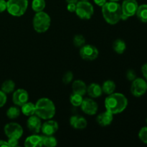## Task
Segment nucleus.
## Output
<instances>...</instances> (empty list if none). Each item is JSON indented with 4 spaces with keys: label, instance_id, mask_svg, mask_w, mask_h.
Returning a JSON list of instances; mask_svg holds the SVG:
<instances>
[{
    "label": "nucleus",
    "instance_id": "nucleus-1",
    "mask_svg": "<svg viewBox=\"0 0 147 147\" xmlns=\"http://www.w3.org/2000/svg\"><path fill=\"white\" fill-rule=\"evenodd\" d=\"M106 111L113 115L122 113L128 106V99L123 94L113 93L108 95L104 101Z\"/></svg>",
    "mask_w": 147,
    "mask_h": 147
},
{
    "label": "nucleus",
    "instance_id": "nucleus-2",
    "mask_svg": "<svg viewBox=\"0 0 147 147\" xmlns=\"http://www.w3.org/2000/svg\"><path fill=\"white\" fill-rule=\"evenodd\" d=\"M102 14L105 21L109 24L119 22L122 14L121 6L116 1H107L102 6Z\"/></svg>",
    "mask_w": 147,
    "mask_h": 147
},
{
    "label": "nucleus",
    "instance_id": "nucleus-3",
    "mask_svg": "<svg viewBox=\"0 0 147 147\" xmlns=\"http://www.w3.org/2000/svg\"><path fill=\"white\" fill-rule=\"evenodd\" d=\"M56 113L55 106L52 100L41 98L35 103V115L43 120L52 119Z\"/></svg>",
    "mask_w": 147,
    "mask_h": 147
},
{
    "label": "nucleus",
    "instance_id": "nucleus-4",
    "mask_svg": "<svg viewBox=\"0 0 147 147\" xmlns=\"http://www.w3.org/2000/svg\"><path fill=\"white\" fill-rule=\"evenodd\" d=\"M32 24L34 30L37 32H46L51 24V18L47 13L43 11L36 12L33 18Z\"/></svg>",
    "mask_w": 147,
    "mask_h": 147
},
{
    "label": "nucleus",
    "instance_id": "nucleus-5",
    "mask_svg": "<svg viewBox=\"0 0 147 147\" xmlns=\"http://www.w3.org/2000/svg\"><path fill=\"white\" fill-rule=\"evenodd\" d=\"M7 10L13 17H20L24 15L28 7V0H8Z\"/></svg>",
    "mask_w": 147,
    "mask_h": 147
},
{
    "label": "nucleus",
    "instance_id": "nucleus-6",
    "mask_svg": "<svg viewBox=\"0 0 147 147\" xmlns=\"http://www.w3.org/2000/svg\"><path fill=\"white\" fill-rule=\"evenodd\" d=\"M75 12L81 20H90L94 14V8L88 1H78Z\"/></svg>",
    "mask_w": 147,
    "mask_h": 147
},
{
    "label": "nucleus",
    "instance_id": "nucleus-7",
    "mask_svg": "<svg viewBox=\"0 0 147 147\" xmlns=\"http://www.w3.org/2000/svg\"><path fill=\"white\" fill-rule=\"evenodd\" d=\"M4 134L8 139H20L22 136L24 131L19 123L11 122L6 124L4 128Z\"/></svg>",
    "mask_w": 147,
    "mask_h": 147
},
{
    "label": "nucleus",
    "instance_id": "nucleus-8",
    "mask_svg": "<svg viewBox=\"0 0 147 147\" xmlns=\"http://www.w3.org/2000/svg\"><path fill=\"white\" fill-rule=\"evenodd\" d=\"M80 55L81 58L87 61H93L96 60L99 55L98 48L92 45H86L82 46L80 49Z\"/></svg>",
    "mask_w": 147,
    "mask_h": 147
},
{
    "label": "nucleus",
    "instance_id": "nucleus-9",
    "mask_svg": "<svg viewBox=\"0 0 147 147\" xmlns=\"http://www.w3.org/2000/svg\"><path fill=\"white\" fill-rule=\"evenodd\" d=\"M146 92V82L142 78H136L132 81L131 93L134 97H142Z\"/></svg>",
    "mask_w": 147,
    "mask_h": 147
},
{
    "label": "nucleus",
    "instance_id": "nucleus-10",
    "mask_svg": "<svg viewBox=\"0 0 147 147\" xmlns=\"http://www.w3.org/2000/svg\"><path fill=\"white\" fill-rule=\"evenodd\" d=\"M121 6L122 14H125L128 17L134 16L139 7V4L136 0H124Z\"/></svg>",
    "mask_w": 147,
    "mask_h": 147
},
{
    "label": "nucleus",
    "instance_id": "nucleus-11",
    "mask_svg": "<svg viewBox=\"0 0 147 147\" xmlns=\"http://www.w3.org/2000/svg\"><path fill=\"white\" fill-rule=\"evenodd\" d=\"M80 107H81V110L86 114L89 115V116H93L96 114L98 109L97 103L92 98H83Z\"/></svg>",
    "mask_w": 147,
    "mask_h": 147
},
{
    "label": "nucleus",
    "instance_id": "nucleus-12",
    "mask_svg": "<svg viewBox=\"0 0 147 147\" xmlns=\"http://www.w3.org/2000/svg\"><path fill=\"white\" fill-rule=\"evenodd\" d=\"M29 100V93L24 89L19 88L14 92L12 96V101L16 106H22Z\"/></svg>",
    "mask_w": 147,
    "mask_h": 147
},
{
    "label": "nucleus",
    "instance_id": "nucleus-13",
    "mask_svg": "<svg viewBox=\"0 0 147 147\" xmlns=\"http://www.w3.org/2000/svg\"><path fill=\"white\" fill-rule=\"evenodd\" d=\"M59 129L58 123L52 119L46 120L44 123L42 124L41 131L43 135L46 136H53Z\"/></svg>",
    "mask_w": 147,
    "mask_h": 147
},
{
    "label": "nucleus",
    "instance_id": "nucleus-14",
    "mask_svg": "<svg viewBox=\"0 0 147 147\" xmlns=\"http://www.w3.org/2000/svg\"><path fill=\"white\" fill-rule=\"evenodd\" d=\"M41 119L37 115L30 116L27 121V126L29 130L34 134H38L41 131L42 127Z\"/></svg>",
    "mask_w": 147,
    "mask_h": 147
},
{
    "label": "nucleus",
    "instance_id": "nucleus-15",
    "mask_svg": "<svg viewBox=\"0 0 147 147\" xmlns=\"http://www.w3.org/2000/svg\"><path fill=\"white\" fill-rule=\"evenodd\" d=\"M70 124L75 129H84L87 126L88 122L83 116L74 115L70 117Z\"/></svg>",
    "mask_w": 147,
    "mask_h": 147
},
{
    "label": "nucleus",
    "instance_id": "nucleus-16",
    "mask_svg": "<svg viewBox=\"0 0 147 147\" xmlns=\"http://www.w3.org/2000/svg\"><path fill=\"white\" fill-rule=\"evenodd\" d=\"M113 120V115L106 111L104 112L99 113L96 117V121L98 124L100 126H108L112 123Z\"/></svg>",
    "mask_w": 147,
    "mask_h": 147
},
{
    "label": "nucleus",
    "instance_id": "nucleus-17",
    "mask_svg": "<svg viewBox=\"0 0 147 147\" xmlns=\"http://www.w3.org/2000/svg\"><path fill=\"white\" fill-rule=\"evenodd\" d=\"M24 144L26 147L42 146V136L37 134L31 135L26 138Z\"/></svg>",
    "mask_w": 147,
    "mask_h": 147
},
{
    "label": "nucleus",
    "instance_id": "nucleus-18",
    "mask_svg": "<svg viewBox=\"0 0 147 147\" xmlns=\"http://www.w3.org/2000/svg\"><path fill=\"white\" fill-rule=\"evenodd\" d=\"M86 93L90 98H99L101 96L102 93H103V90H102V87L100 85L96 83H90L88 86H87Z\"/></svg>",
    "mask_w": 147,
    "mask_h": 147
},
{
    "label": "nucleus",
    "instance_id": "nucleus-19",
    "mask_svg": "<svg viewBox=\"0 0 147 147\" xmlns=\"http://www.w3.org/2000/svg\"><path fill=\"white\" fill-rule=\"evenodd\" d=\"M73 92L80 96H84L87 91V86L86 83L81 80H76L72 84Z\"/></svg>",
    "mask_w": 147,
    "mask_h": 147
},
{
    "label": "nucleus",
    "instance_id": "nucleus-20",
    "mask_svg": "<svg viewBox=\"0 0 147 147\" xmlns=\"http://www.w3.org/2000/svg\"><path fill=\"white\" fill-rule=\"evenodd\" d=\"M22 113L26 116H31L35 114V104L28 102L25 103L21 106Z\"/></svg>",
    "mask_w": 147,
    "mask_h": 147
},
{
    "label": "nucleus",
    "instance_id": "nucleus-21",
    "mask_svg": "<svg viewBox=\"0 0 147 147\" xmlns=\"http://www.w3.org/2000/svg\"><path fill=\"white\" fill-rule=\"evenodd\" d=\"M102 90L103 93H104L106 95H110L111 93H114L116 90V83L111 80H107L105 82H103L102 85Z\"/></svg>",
    "mask_w": 147,
    "mask_h": 147
},
{
    "label": "nucleus",
    "instance_id": "nucleus-22",
    "mask_svg": "<svg viewBox=\"0 0 147 147\" xmlns=\"http://www.w3.org/2000/svg\"><path fill=\"white\" fill-rule=\"evenodd\" d=\"M113 49L117 54H123L126 50V44L121 39H117L113 42Z\"/></svg>",
    "mask_w": 147,
    "mask_h": 147
},
{
    "label": "nucleus",
    "instance_id": "nucleus-23",
    "mask_svg": "<svg viewBox=\"0 0 147 147\" xmlns=\"http://www.w3.org/2000/svg\"><path fill=\"white\" fill-rule=\"evenodd\" d=\"M138 19L142 22H147V4H142L139 6L136 13Z\"/></svg>",
    "mask_w": 147,
    "mask_h": 147
},
{
    "label": "nucleus",
    "instance_id": "nucleus-24",
    "mask_svg": "<svg viewBox=\"0 0 147 147\" xmlns=\"http://www.w3.org/2000/svg\"><path fill=\"white\" fill-rule=\"evenodd\" d=\"M15 89V83L11 80H7L2 83L1 87V90L6 94L11 93L14 91Z\"/></svg>",
    "mask_w": 147,
    "mask_h": 147
},
{
    "label": "nucleus",
    "instance_id": "nucleus-25",
    "mask_svg": "<svg viewBox=\"0 0 147 147\" xmlns=\"http://www.w3.org/2000/svg\"><path fill=\"white\" fill-rule=\"evenodd\" d=\"M42 136V146L47 147H54L57 145V140L53 136H46L43 135Z\"/></svg>",
    "mask_w": 147,
    "mask_h": 147
},
{
    "label": "nucleus",
    "instance_id": "nucleus-26",
    "mask_svg": "<svg viewBox=\"0 0 147 147\" xmlns=\"http://www.w3.org/2000/svg\"><path fill=\"white\" fill-rule=\"evenodd\" d=\"M45 7V0H32V9L35 12L43 11Z\"/></svg>",
    "mask_w": 147,
    "mask_h": 147
},
{
    "label": "nucleus",
    "instance_id": "nucleus-27",
    "mask_svg": "<svg viewBox=\"0 0 147 147\" xmlns=\"http://www.w3.org/2000/svg\"><path fill=\"white\" fill-rule=\"evenodd\" d=\"M20 113H21V111L19 109V107L17 106H11L10 108H9L7 111V116L9 119H15L17 118H18L20 116Z\"/></svg>",
    "mask_w": 147,
    "mask_h": 147
},
{
    "label": "nucleus",
    "instance_id": "nucleus-28",
    "mask_svg": "<svg viewBox=\"0 0 147 147\" xmlns=\"http://www.w3.org/2000/svg\"><path fill=\"white\" fill-rule=\"evenodd\" d=\"M83 96H80L79 94H76V93H73L70 97V102L73 106L76 107H78L80 106L82 102H83Z\"/></svg>",
    "mask_w": 147,
    "mask_h": 147
},
{
    "label": "nucleus",
    "instance_id": "nucleus-29",
    "mask_svg": "<svg viewBox=\"0 0 147 147\" xmlns=\"http://www.w3.org/2000/svg\"><path fill=\"white\" fill-rule=\"evenodd\" d=\"M73 44L76 47H81L86 44V38L82 34H76L73 37Z\"/></svg>",
    "mask_w": 147,
    "mask_h": 147
},
{
    "label": "nucleus",
    "instance_id": "nucleus-30",
    "mask_svg": "<svg viewBox=\"0 0 147 147\" xmlns=\"http://www.w3.org/2000/svg\"><path fill=\"white\" fill-rule=\"evenodd\" d=\"M73 77H74V75L72 73L71 71H67L63 76L62 80H63V83L65 85L70 84L72 81H73Z\"/></svg>",
    "mask_w": 147,
    "mask_h": 147
},
{
    "label": "nucleus",
    "instance_id": "nucleus-31",
    "mask_svg": "<svg viewBox=\"0 0 147 147\" xmlns=\"http://www.w3.org/2000/svg\"><path fill=\"white\" fill-rule=\"evenodd\" d=\"M139 138L144 144H147V126L142 128L139 132Z\"/></svg>",
    "mask_w": 147,
    "mask_h": 147
},
{
    "label": "nucleus",
    "instance_id": "nucleus-32",
    "mask_svg": "<svg viewBox=\"0 0 147 147\" xmlns=\"http://www.w3.org/2000/svg\"><path fill=\"white\" fill-rule=\"evenodd\" d=\"M126 78L128 79V80L131 82L134 80H135L136 78V74L134 70H132V69L128 70L127 73H126Z\"/></svg>",
    "mask_w": 147,
    "mask_h": 147
},
{
    "label": "nucleus",
    "instance_id": "nucleus-33",
    "mask_svg": "<svg viewBox=\"0 0 147 147\" xmlns=\"http://www.w3.org/2000/svg\"><path fill=\"white\" fill-rule=\"evenodd\" d=\"M7 100V95L5 93L2 91V90H0V108L3 107L4 105L6 104Z\"/></svg>",
    "mask_w": 147,
    "mask_h": 147
},
{
    "label": "nucleus",
    "instance_id": "nucleus-34",
    "mask_svg": "<svg viewBox=\"0 0 147 147\" xmlns=\"http://www.w3.org/2000/svg\"><path fill=\"white\" fill-rule=\"evenodd\" d=\"M8 142L9 147H15L19 146V140L16 139H8Z\"/></svg>",
    "mask_w": 147,
    "mask_h": 147
},
{
    "label": "nucleus",
    "instance_id": "nucleus-35",
    "mask_svg": "<svg viewBox=\"0 0 147 147\" xmlns=\"http://www.w3.org/2000/svg\"><path fill=\"white\" fill-rule=\"evenodd\" d=\"M7 2L5 0H0V13L4 12L7 10Z\"/></svg>",
    "mask_w": 147,
    "mask_h": 147
},
{
    "label": "nucleus",
    "instance_id": "nucleus-36",
    "mask_svg": "<svg viewBox=\"0 0 147 147\" xmlns=\"http://www.w3.org/2000/svg\"><path fill=\"white\" fill-rule=\"evenodd\" d=\"M67 9L70 12H75L76 9V4H74V3H69L67 6Z\"/></svg>",
    "mask_w": 147,
    "mask_h": 147
},
{
    "label": "nucleus",
    "instance_id": "nucleus-37",
    "mask_svg": "<svg viewBox=\"0 0 147 147\" xmlns=\"http://www.w3.org/2000/svg\"><path fill=\"white\" fill-rule=\"evenodd\" d=\"M142 73L144 78L147 80V63H145L142 67Z\"/></svg>",
    "mask_w": 147,
    "mask_h": 147
},
{
    "label": "nucleus",
    "instance_id": "nucleus-38",
    "mask_svg": "<svg viewBox=\"0 0 147 147\" xmlns=\"http://www.w3.org/2000/svg\"><path fill=\"white\" fill-rule=\"evenodd\" d=\"M95 4L99 7H102L105 3L107 2V0H93Z\"/></svg>",
    "mask_w": 147,
    "mask_h": 147
},
{
    "label": "nucleus",
    "instance_id": "nucleus-39",
    "mask_svg": "<svg viewBox=\"0 0 147 147\" xmlns=\"http://www.w3.org/2000/svg\"><path fill=\"white\" fill-rule=\"evenodd\" d=\"M0 147H9V145L6 141L0 140Z\"/></svg>",
    "mask_w": 147,
    "mask_h": 147
},
{
    "label": "nucleus",
    "instance_id": "nucleus-40",
    "mask_svg": "<svg viewBox=\"0 0 147 147\" xmlns=\"http://www.w3.org/2000/svg\"><path fill=\"white\" fill-rule=\"evenodd\" d=\"M65 1L67 4H69V3H74V4H76L78 1V0H65Z\"/></svg>",
    "mask_w": 147,
    "mask_h": 147
},
{
    "label": "nucleus",
    "instance_id": "nucleus-41",
    "mask_svg": "<svg viewBox=\"0 0 147 147\" xmlns=\"http://www.w3.org/2000/svg\"><path fill=\"white\" fill-rule=\"evenodd\" d=\"M109 1H116V2H117V1H120V0H109Z\"/></svg>",
    "mask_w": 147,
    "mask_h": 147
},
{
    "label": "nucleus",
    "instance_id": "nucleus-42",
    "mask_svg": "<svg viewBox=\"0 0 147 147\" xmlns=\"http://www.w3.org/2000/svg\"><path fill=\"white\" fill-rule=\"evenodd\" d=\"M80 1H89V0H80Z\"/></svg>",
    "mask_w": 147,
    "mask_h": 147
},
{
    "label": "nucleus",
    "instance_id": "nucleus-43",
    "mask_svg": "<svg viewBox=\"0 0 147 147\" xmlns=\"http://www.w3.org/2000/svg\"><path fill=\"white\" fill-rule=\"evenodd\" d=\"M146 91H147V82H146Z\"/></svg>",
    "mask_w": 147,
    "mask_h": 147
},
{
    "label": "nucleus",
    "instance_id": "nucleus-44",
    "mask_svg": "<svg viewBox=\"0 0 147 147\" xmlns=\"http://www.w3.org/2000/svg\"><path fill=\"white\" fill-rule=\"evenodd\" d=\"M146 123H147V118H146Z\"/></svg>",
    "mask_w": 147,
    "mask_h": 147
}]
</instances>
